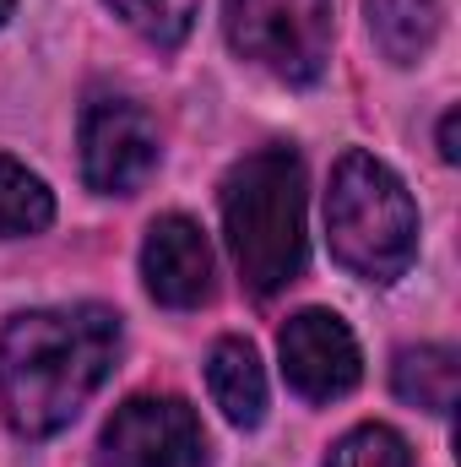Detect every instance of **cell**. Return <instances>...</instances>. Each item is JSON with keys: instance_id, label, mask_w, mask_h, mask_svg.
Segmentation results:
<instances>
[{"instance_id": "1", "label": "cell", "mask_w": 461, "mask_h": 467, "mask_svg": "<svg viewBox=\"0 0 461 467\" xmlns=\"http://www.w3.org/2000/svg\"><path fill=\"white\" fill-rule=\"evenodd\" d=\"M119 353V316L104 305L22 310L0 332V408L27 441L60 435L87 397L109 380Z\"/></svg>"}, {"instance_id": "2", "label": "cell", "mask_w": 461, "mask_h": 467, "mask_svg": "<svg viewBox=\"0 0 461 467\" xmlns=\"http://www.w3.org/2000/svg\"><path fill=\"white\" fill-rule=\"evenodd\" d=\"M229 250L255 294H277L304 272V163L293 147H261L223 180Z\"/></svg>"}, {"instance_id": "3", "label": "cell", "mask_w": 461, "mask_h": 467, "mask_svg": "<svg viewBox=\"0 0 461 467\" xmlns=\"http://www.w3.org/2000/svg\"><path fill=\"white\" fill-rule=\"evenodd\" d=\"M326 234H332V255L353 277L396 283L418 255V207L380 158L353 147L332 169Z\"/></svg>"}, {"instance_id": "4", "label": "cell", "mask_w": 461, "mask_h": 467, "mask_svg": "<svg viewBox=\"0 0 461 467\" xmlns=\"http://www.w3.org/2000/svg\"><path fill=\"white\" fill-rule=\"evenodd\" d=\"M229 44L277 82H315L332 60V0H229Z\"/></svg>"}, {"instance_id": "5", "label": "cell", "mask_w": 461, "mask_h": 467, "mask_svg": "<svg viewBox=\"0 0 461 467\" xmlns=\"http://www.w3.org/2000/svg\"><path fill=\"white\" fill-rule=\"evenodd\" d=\"M207 435L179 397H130L109 419L93 467H201Z\"/></svg>"}, {"instance_id": "6", "label": "cell", "mask_w": 461, "mask_h": 467, "mask_svg": "<svg viewBox=\"0 0 461 467\" xmlns=\"http://www.w3.org/2000/svg\"><path fill=\"white\" fill-rule=\"evenodd\" d=\"M158 169V125L125 99H98L82 115V174L104 196H130Z\"/></svg>"}, {"instance_id": "7", "label": "cell", "mask_w": 461, "mask_h": 467, "mask_svg": "<svg viewBox=\"0 0 461 467\" xmlns=\"http://www.w3.org/2000/svg\"><path fill=\"white\" fill-rule=\"evenodd\" d=\"M277 353H282V375L299 397L310 402H332V397H347L364 375V358H358V343L343 327V316L332 310H299L282 337H277Z\"/></svg>"}, {"instance_id": "8", "label": "cell", "mask_w": 461, "mask_h": 467, "mask_svg": "<svg viewBox=\"0 0 461 467\" xmlns=\"http://www.w3.org/2000/svg\"><path fill=\"white\" fill-rule=\"evenodd\" d=\"M141 277H147V294L169 310H196L207 294H212V250H207V234L196 229L185 213H169L147 229L141 244Z\"/></svg>"}, {"instance_id": "9", "label": "cell", "mask_w": 461, "mask_h": 467, "mask_svg": "<svg viewBox=\"0 0 461 467\" xmlns=\"http://www.w3.org/2000/svg\"><path fill=\"white\" fill-rule=\"evenodd\" d=\"M207 391L223 408V419L239 430H255L266 419V369L244 337H223L207 358Z\"/></svg>"}, {"instance_id": "10", "label": "cell", "mask_w": 461, "mask_h": 467, "mask_svg": "<svg viewBox=\"0 0 461 467\" xmlns=\"http://www.w3.org/2000/svg\"><path fill=\"white\" fill-rule=\"evenodd\" d=\"M369 33L385 60L413 66L440 38V0H369Z\"/></svg>"}, {"instance_id": "11", "label": "cell", "mask_w": 461, "mask_h": 467, "mask_svg": "<svg viewBox=\"0 0 461 467\" xmlns=\"http://www.w3.org/2000/svg\"><path fill=\"white\" fill-rule=\"evenodd\" d=\"M391 386L402 402L424 408V413H451L461 391V369L451 348H407L396 353V369H391Z\"/></svg>"}, {"instance_id": "12", "label": "cell", "mask_w": 461, "mask_h": 467, "mask_svg": "<svg viewBox=\"0 0 461 467\" xmlns=\"http://www.w3.org/2000/svg\"><path fill=\"white\" fill-rule=\"evenodd\" d=\"M49 223H55L49 185L0 152V239H27V234H44Z\"/></svg>"}, {"instance_id": "13", "label": "cell", "mask_w": 461, "mask_h": 467, "mask_svg": "<svg viewBox=\"0 0 461 467\" xmlns=\"http://www.w3.org/2000/svg\"><path fill=\"white\" fill-rule=\"evenodd\" d=\"M109 5L125 27H136L158 49L185 44V33L196 27V11H201V0H109Z\"/></svg>"}, {"instance_id": "14", "label": "cell", "mask_w": 461, "mask_h": 467, "mask_svg": "<svg viewBox=\"0 0 461 467\" xmlns=\"http://www.w3.org/2000/svg\"><path fill=\"white\" fill-rule=\"evenodd\" d=\"M326 467H413V446L391 424H358L332 446Z\"/></svg>"}, {"instance_id": "15", "label": "cell", "mask_w": 461, "mask_h": 467, "mask_svg": "<svg viewBox=\"0 0 461 467\" xmlns=\"http://www.w3.org/2000/svg\"><path fill=\"white\" fill-rule=\"evenodd\" d=\"M440 158L446 163L461 158V109H446V119H440Z\"/></svg>"}, {"instance_id": "16", "label": "cell", "mask_w": 461, "mask_h": 467, "mask_svg": "<svg viewBox=\"0 0 461 467\" xmlns=\"http://www.w3.org/2000/svg\"><path fill=\"white\" fill-rule=\"evenodd\" d=\"M11 5H16V0H0V22H5V16H11Z\"/></svg>"}]
</instances>
